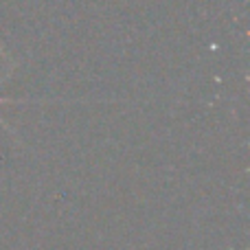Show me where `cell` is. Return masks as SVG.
I'll use <instances>...</instances> for the list:
<instances>
[{"instance_id":"cell-1","label":"cell","mask_w":250,"mask_h":250,"mask_svg":"<svg viewBox=\"0 0 250 250\" xmlns=\"http://www.w3.org/2000/svg\"><path fill=\"white\" fill-rule=\"evenodd\" d=\"M4 101H9V99H2V97H0V104H4ZM0 125H4V127H7V123H4L2 117H0Z\"/></svg>"}]
</instances>
